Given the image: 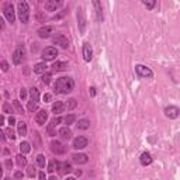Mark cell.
<instances>
[{
    "instance_id": "6da1fadb",
    "label": "cell",
    "mask_w": 180,
    "mask_h": 180,
    "mask_svg": "<svg viewBox=\"0 0 180 180\" xmlns=\"http://www.w3.org/2000/svg\"><path fill=\"white\" fill-rule=\"evenodd\" d=\"M75 87V82H73L72 78H66V76H62V78L56 79L55 84H53V89H55L56 93L59 94H68L70 93Z\"/></svg>"
},
{
    "instance_id": "7a4b0ae2",
    "label": "cell",
    "mask_w": 180,
    "mask_h": 180,
    "mask_svg": "<svg viewBox=\"0 0 180 180\" xmlns=\"http://www.w3.org/2000/svg\"><path fill=\"white\" fill-rule=\"evenodd\" d=\"M17 10H18L20 21H21L22 24H27L28 20H30V6H28V3L27 2H18Z\"/></svg>"
},
{
    "instance_id": "3957f363",
    "label": "cell",
    "mask_w": 180,
    "mask_h": 180,
    "mask_svg": "<svg viewBox=\"0 0 180 180\" xmlns=\"http://www.w3.org/2000/svg\"><path fill=\"white\" fill-rule=\"evenodd\" d=\"M135 72H137L138 78H143V79L153 78V72H152L148 66H143V65H137V66H135Z\"/></svg>"
},
{
    "instance_id": "277c9868",
    "label": "cell",
    "mask_w": 180,
    "mask_h": 180,
    "mask_svg": "<svg viewBox=\"0 0 180 180\" xmlns=\"http://www.w3.org/2000/svg\"><path fill=\"white\" fill-rule=\"evenodd\" d=\"M24 56H25V48L22 47V45H18V47L16 48V51H14V53H13L14 65H21L22 61H24Z\"/></svg>"
},
{
    "instance_id": "5b68a950",
    "label": "cell",
    "mask_w": 180,
    "mask_h": 180,
    "mask_svg": "<svg viewBox=\"0 0 180 180\" xmlns=\"http://www.w3.org/2000/svg\"><path fill=\"white\" fill-rule=\"evenodd\" d=\"M58 56V49L55 47H47L41 53V58L44 61H53Z\"/></svg>"
},
{
    "instance_id": "8992f818",
    "label": "cell",
    "mask_w": 180,
    "mask_h": 180,
    "mask_svg": "<svg viewBox=\"0 0 180 180\" xmlns=\"http://www.w3.org/2000/svg\"><path fill=\"white\" fill-rule=\"evenodd\" d=\"M3 13H4V17L7 18V21L13 24L14 20H16V11H14V6L11 4V3H7V4L4 6V8H3Z\"/></svg>"
},
{
    "instance_id": "52a82bcc",
    "label": "cell",
    "mask_w": 180,
    "mask_h": 180,
    "mask_svg": "<svg viewBox=\"0 0 180 180\" xmlns=\"http://www.w3.org/2000/svg\"><path fill=\"white\" fill-rule=\"evenodd\" d=\"M52 41H53V44L59 45V47H62V48L69 47V41H68V38L63 35V34H56V35H53Z\"/></svg>"
},
{
    "instance_id": "ba28073f",
    "label": "cell",
    "mask_w": 180,
    "mask_h": 180,
    "mask_svg": "<svg viewBox=\"0 0 180 180\" xmlns=\"http://www.w3.org/2000/svg\"><path fill=\"white\" fill-rule=\"evenodd\" d=\"M165 115L170 120H176L180 115V108H177L176 106H169L165 108Z\"/></svg>"
},
{
    "instance_id": "9c48e42d",
    "label": "cell",
    "mask_w": 180,
    "mask_h": 180,
    "mask_svg": "<svg viewBox=\"0 0 180 180\" xmlns=\"http://www.w3.org/2000/svg\"><path fill=\"white\" fill-rule=\"evenodd\" d=\"M87 143H89L87 138L83 137V135H79V137H76L75 139H73V148L75 149H83V148L87 146Z\"/></svg>"
},
{
    "instance_id": "30bf717a",
    "label": "cell",
    "mask_w": 180,
    "mask_h": 180,
    "mask_svg": "<svg viewBox=\"0 0 180 180\" xmlns=\"http://www.w3.org/2000/svg\"><path fill=\"white\" fill-rule=\"evenodd\" d=\"M62 4H63L62 0H58V2H56V0H48V2H45L44 7L47 11H56V8L61 7Z\"/></svg>"
},
{
    "instance_id": "8fae6325",
    "label": "cell",
    "mask_w": 180,
    "mask_h": 180,
    "mask_svg": "<svg viewBox=\"0 0 180 180\" xmlns=\"http://www.w3.org/2000/svg\"><path fill=\"white\" fill-rule=\"evenodd\" d=\"M82 53H83V59L86 62H90L93 58V49H92V45L89 44V42H84L83 44V51H82Z\"/></svg>"
},
{
    "instance_id": "7c38bea8",
    "label": "cell",
    "mask_w": 180,
    "mask_h": 180,
    "mask_svg": "<svg viewBox=\"0 0 180 180\" xmlns=\"http://www.w3.org/2000/svg\"><path fill=\"white\" fill-rule=\"evenodd\" d=\"M47 120H48L47 110H38V112H37V115H35V122L39 124V125H44V124L47 122Z\"/></svg>"
},
{
    "instance_id": "4fadbf2b",
    "label": "cell",
    "mask_w": 180,
    "mask_h": 180,
    "mask_svg": "<svg viewBox=\"0 0 180 180\" xmlns=\"http://www.w3.org/2000/svg\"><path fill=\"white\" fill-rule=\"evenodd\" d=\"M78 25H79V31H80L82 34L84 32V28H86V18H84V13L82 8H79L78 10Z\"/></svg>"
},
{
    "instance_id": "5bb4252c",
    "label": "cell",
    "mask_w": 180,
    "mask_h": 180,
    "mask_svg": "<svg viewBox=\"0 0 180 180\" xmlns=\"http://www.w3.org/2000/svg\"><path fill=\"white\" fill-rule=\"evenodd\" d=\"M51 151L56 155H62L65 152V148L59 141H52V142H51Z\"/></svg>"
},
{
    "instance_id": "9a60e30c",
    "label": "cell",
    "mask_w": 180,
    "mask_h": 180,
    "mask_svg": "<svg viewBox=\"0 0 180 180\" xmlns=\"http://www.w3.org/2000/svg\"><path fill=\"white\" fill-rule=\"evenodd\" d=\"M152 156H151V153L149 152H142L141 153V156H139V162H141V165L142 166H149L152 163Z\"/></svg>"
},
{
    "instance_id": "2e32d148",
    "label": "cell",
    "mask_w": 180,
    "mask_h": 180,
    "mask_svg": "<svg viewBox=\"0 0 180 180\" xmlns=\"http://www.w3.org/2000/svg\"><path fill=\"white\" fill-rule=\"evenodd\" d=\"M93 6L96 7V18H97V21L98 22H101L103 21V8H101V4H100V2H97V0H94L93 2Z\"/></svg>"
},
{
    "instance_id": "e0dca14e",
    "label": "cell",
    "mask_w": 180,
    "mask_h": 180,
    "mask_svg": "<svg viewBox=\"0 0 180 180\" xmlns=\"http://www.w3.org/2000/svg\"><path fill=\"white\" fill-rule=\"evenodd\" d=\"M72 159H73V162L75 163H78V165H83V163H87V155H84V153H75L72 156Z\"/></svg>"
},
{
    "instance_id": "ac0fdd59",
    "label": "cell",
    "mask_w": 180,
    "mask_h": 180,
    "mask_svg": "<svg viewBox=\"0 0 180 180\" xmlns=\"http://www.w3.org/2000/svg\"><path fill=\"white\" fill-rule=\"evenodd\" d=\"M63 110H65V104L62 103V101H55V103L52 104V112L53 114H61V112H63Z\"/></svg>"
},
{
    "instance_id": "d6986e66",
    "label": "cell",
    "mask_w": 180,
    "mask_h": 180,
    "mask_svg": "<svg viewBox=\"0 0 180 180\" xmlns=\"http://www.w3.org/2000/svg\"><path fill=\"white\" fill-rule=\"evenodd\" d=\"M51 32H52V28L49 27V25H45V27H41L38 30V35L39 38H48V37L51 35Z\"/></svg>"
},
{
    "instance_id": "ffe728a7",
    "label": "cell",
    "mask_w": 180,
    "mask_h": 180,
    "mask_svg": "<svg viewBox=\"0 0 180 180\" xmlns=\"http://www.w3.org/2000/svg\"><path fill=\"white\" fill-rule=\"evenodd\" d=\"M58 134H59V137H61L62 139H65V141L70 139V137H72V131H70L68 127H63V128H61Z\"/></svg>"
},
{
    "instance_id": "44dd1931",
    "label": "cell",
    "mask_w": 180,
    "mask_h": 180,
    "mask_svg": "<svg viewBox=\"0 0 180 180\" xmlns=\"http://www.w3.org/2000/svg\"><path fill=\"white\" fill-rule=\"evenodd\" d=\"M52 69L55 70V72H63V70H68V63L66 62H55V63L52 65Z\"/></svg>"
},
{
    "instance_id": "7402d4cb",
    "label": "cell",
    "mask_w": 180,
    "mask_h": 180,
    "mask_svg": "<svg viewBox=\"0 0 180 180\" xmlns=\"http://www.w3.org/2000/svg\"><path fill=\"white\" fill-rule=\"evenodd\" d=\"M47 63L45 62H39V63H37L35 66H34V72L38 73V75H42V73L47 72Z\"/></svg>"
},
{
    "instance_id": "603a6c76",
    "label": "cell",
    "mask_w": 180,
    "mask_h": 180,
    "mask_svg": "<svg viewBox=\"0 0 180 180\" xmlns=\"http://www.w3.org/2000/svg\"><path fill=\"white\" fill-rule=\"evenodd\" d=\"M58 169H61V163H59L56 159L51 160V162L48 163V172H49V173H53V172L58 170Z\"/></svg>"
},
{
    "instance_id": "cb8c5ba5",
    "label": "cell",
    "mask_w": 180,
    "mask_h": 180,
    "mask_svg": "<svg viewBox=\"0 0 180 180\" xmlns=\"http://www.w3.org/2000/svg\"><path fill=\"white\" fill-rule=\"evenodd\" d=\"M17 129H18V135H21V137L27 135V124H25L24 121H20V122L17 124Z\"/></svg>"
},
{
    "instance_id": "d4e9b609",
    "label": "cell",
    "mask_w": 180,
    "mask_h": 180,
    "mask_svg": "<svg viewBox=\"0 0 180 180\" xmlns=\"http://www.w3.org/2000/svg\"><path fill=\"white\" fill-rule=\"evenodd\" d=\"M30 94H31V100L35 101V103H38L39 101V90L35 89V87H32V89L30 90Z\"/></svg>"
},
{
    "instance_id": "484cf974",
    "label": "cell",
    "mask_w": 180,
    "mask_h": 180,
    "mask_svg": "<svg viewBox=\"0 0 180 180\" xmlns=\"http://www.w3.org/2000/svg\"><path fill=\"white\" fill-rule=\"evenodd\" d=\"M16 158H17V165H18L20 168H24V166H27V158H25L22 153L17 155Z\"/></svg>"
},
{
    "instance_id": "4316f807",
    "label": "cell",
    "mask_w": 180,
    "mask_h": 180,
    "mask_svg": "<svg viewBox=\"0 0 180 180\" xmlns=\"http://www.w3.org/2000/svg\"><path fill=\"white\" fill-rule=\"evenodd\" d=\"M90 127V121L86 120V118H82V120H79L78 122V128L79 129H87Z\"/></svg>"
},
{
    "instance_id": "83f0119b",
    "label": "cell",
    "mask_w": 180,
    "mask_h": 180,
    "mask_svg": "<svg viewBox=\"0 0 180 180\" xmlns=\"http://www.w3.org/2000/svg\"><path fill=\"white\" fill-rule=\"evenodd\" d=\"M20 151H21V153H28V152L31 151V145L27 141H22V142L20 143Z\"/></svg>"
},
{
    "instance_id": "f1b7e54d",
    "label": "cell",
    "mask_w": 180,
    "mask_h": 180,
    "mask_svg": "<svg viewBox=\"0 0 180 180\" xmlns=\"http://www.w3.org/2000/svg\"><path fill=\"white\" fill-rule=\"evenodd\" d=\"M27 108H28V111H30V112L37 111V110H38V103H35V101L30 100V101H28V104H27Z\"/></svg>"
},
{
    "instance_id": "f546056e",
    "label": "cell",
    "mask_w": 180,
    "mask_h": 180,
    "mask_svg": "<svg viewBox=\"0 0 180 180\" xmlns=\"http://www.w3.org/2000/svg\"><path fill=\"white\" fill-rule=\"evenodd\" d=\"M37 162H38L39 168H45V163H47V160H45L44 155H38V156H37Z\"/></svg>"
},
{
    "instance_id": "4dcf8cb0",
    "label": "cell",
    "mask_w": 180,
    "mask_h": 180,
    "mask_svg": "<svg viewBox=\"0 0 180 180\" xmlns=\"http://www.w3.org/2000/svg\"><path fill=\"white\" fill-rule=\"evenodd\" d=\"M61 168L63 169V173H69V172H72L73 169H72V165H70V163H68V162H65V163H62L61 165Z\"/></svg>"
},
{
    "instance_id": "1f68e13d",
    "label": "cell",
    "mask_w": 180,
    "mask_h": 180,
    "mask_svg": "<svg viewBox=\"0 0 180 180\" xmlns=\"http://www.w3.org/2000/svg\"><path fill=\"white\" fill-rule=\"evenodd\" d=\"M75 120H76L75 115H73V114H69V115H66V117H65V124H66V125L69 127L70 124L75 122Z\"/></svg>"
},
{
    "instance_id": "d6a6232c",
    "label": "cell",
    "mask_w": 180,
    "mask_h": 180,
    "mask_svg": "<svg viewBox=\"0 0 180 180\" xmlns=\"http://www.w3.org/2000/svg\"><path fill=\"white\" fill-rule=\"evenodd\" d=\"M35 173H37L35 168H34V166H28V168H27V174H28V176L34 177V176H35Z\"/></svg>"
},
{
    "instance_id": "836d02e7",
    "label": "cell",
    "mask_w": 180,
    "mask_h": 180,
    "mask_svg": "<svg viewBox=\"0 0 180 180\" xmlns=\"http://www.w3.org/2000/svg\"><path fill=\"white\" fill-rule=\"evenodd\" d=\"M76 104H78V103H76L75 98H70V100L68 101V110H73L76 107Z\"/></svg>"
},
{
    "instance_id": "e575fe53",
    "label": "cell",
    "mask_w": 180,
    "mask_h": 180,
    "mask_svg": "<svg viewBox=\"0 0 180 180\" xmlns=\"http://www.w3.org/2000/svg\"><path fill=\"white\" fill-rule=\"evenodd\" d=\"M155 4H156L155 0H152V2H143V6H145L146 8H149V10H152V8L155 7Z\"/></svg>"
},
{
    "instance_id": "d590c367",
    "label": "cell",
    "mask_w": 180,
    "mask_h": 180,
    "mask_svg": "<svg viewBox=\"0 0 180 180\" xmlns=\"http://www.w3.org/2000/svg\"><path fill=\"white\" fill-rule=\"evenodd\" d=\"M6 134L8 135V138H10L11 141H13V139H16V135H14V131H13V129H11V127H10V128H7V129H6Z\"/></svg>"
},
{
    "instance_id": "8d00e7d4",
    "label": "cell",
    "mask_w": 180,
    "mask_h": 180,
    "mask_svg": "<svg viewBox=\"0 0 180 180\" xmlns=\"http://www.w3.org/2000/svg\"><path fill=\"white\" fill-rule=\"evenodd\" d=\"M42 82H44L45 84H48L51 82V73H44V76H42Z\"/></svg>"
},
{
    "instance_id": "74e56055",
    "label": "cell",
    "mask_w": 180,
    "mask_h": 180,
    "mask_svg": "<svg viewBox=\"0 0 180 180\" xmlns=\"http://www.w3.org/2000/svg\"><path fill=\"white\" fill-rule=\"evenodd\" d=\"M3 112H11V106L7 103V101L3 104Z\"/></svg>"
},
{
    "instance_id": "f35d334b",
    "label": "cell",
    "mask_w": 180,
    "mask_h": 180,
    "mask_svg": "<svg viewBox=\"0 0 180 180\" xmlns=\"http://www.w3.org/2000/svg\"><path fill=\"white\" fill-rule=\"evenodd\" d=\"M13 104H14V107L17 108V111H18V114H22V108H21V106H20V103L17 100H14L13 101Z\"/></svg>"
},
{
    "instance_id": "ab89813d",
    "label": "cell",
    "mask_w": 180,
    "mask_h": 180,
    "mask_svg": "<svg viewBox=\"0 0 180 180\" xmlns=\"http://www.w3.org/2000/svg\"><path fill=\"white\" fill-rule=\"evenodd\" d=\"M2 70L3 72H7L8 70V63L4 61V59H2Z\"/></svg>"
},
{
    "instance_id": "60d3db41",
    "label": "cell",
    "mask_w": 180,
    "mask_h": 180,
    "mask_svg": "<svg viewBox=\"0 0 180 180\" xmlns=\"http://www.w3.org/2000/svg\"><path fill=\"white\" fill-rule=\"evenodd\" d=\"M20 97H21V98H25V97H27V90H25L24 87L20 90Z\"/></svg>"
},
{
    "instance_id": "b9f144b4",
    "label": "cell",
    "mask_w": 180,
    "mask_h": 180,
    "mask_svg": "<svg viewBox=\"0 0 180 180\" xmlns=\"http://www.w3.org/2000/svg\"><path fill=\"white\" fill-rule=\"evenodd\" d=\"M4 165H6V168H7V169H11V166H13V162H11L10 159H7V160L4 162Z\"/></svg>"
},
{
    "instance_id": "7bdbcfd3",
    "label": "cell",
    "mask_w": 180,
    "mask_h": 180,
    "mask_svg": "<svg viewBox=\"0 0 180 180\" xmlns=\"http://www.w3.org/2000/svg\"><path fill=\"white\" fill-rule=\"evenodd\" d=\"M8 124H10V125H14V124H16V118H14L13 115L8 117Z\"/></svg>"
},
{
    "instance_id": "ee69618b",
    "label": "cell",
    "mask_w": 180,
    "mask_h": 180,
    "mask_svg": "<svg viewBox=\"0 0 180 180\" xmlns=\"http://www.w3.org/2000/svg\"><path fill=\"white\" fill-rule=\"evenodd\" d=\"M42 98H44L45 103H49V101H51V94H48V93H47V94H44V97H42Z\"/></svg>"
},
{
    "instance_id": "f6af8a7d",
    "label": "cell",
    "mask_w": 180,
    "mask_h": 180,
    "mask_svg": "<svg viewBox=\"0 0 180 180\" xmlns=\"http://www.w3.org/2000/svg\"><path fill=\"white\" fill-rule=\"evenodd\" d=\"M14 177H16V179H22V172H16Z\"/></svg>"
},
{
    "instance_id": "bcb514c9",
    "label": "cell",
    "mask_w": 180,
    "mask_h": 180,
    "mask_svg": "<svg viewBox=\"0 0 180 180\" xmlns=\"http://www.w3.org/2000/svg\"><path fill=\"white\" fill-rule=\"evenodd\" d=\"M89 93H90V96H92V97H94V96H96V89H94V87H90Z\"/></svg>"
},
{
    "instance_id": "7dc6e473",
    "label": "cell",
    "mask_w": 180,
    "mask_h": 180,
    "mask_svg": "<svg viewBox=\"0 0 180 180\" xmlns=\"http://www.w3.org/2000/svg\"><path fill=\"white\" fill-rule=\"evenodd\" d=\"M38 177H39V180H47V177H45V173H44V172H39Z\"/></svg>"
},
{
    "instance_id": "c3c4849f",
    "label": "cell",
    "mask_w": 180,
    "mask_h": 180,
    "mask_svg": "<svg viewBox=\"0 0 180 180\" xmlns=\"http://www.w3.org/2000/svg\"><path fill=\"white\" fill-rule=\"evenodd\" d=\"M0 28H2V30H4V21H3L2 18H0Z\"/></svg>"
},
{
    "instance_id": "681fc988",
    "label": "cell",
    "mask_w": 180,
    "mask_h": 180,
    "mask_svg": "<svg viewBox=\"0 0 180 180\" xmlns=\"http://www.w3.org/2000/svg\"><path fill=\"white\" fill-rule=\"evenodd\" d=\"M0 135H2V139L4 141L6 139V131H2V132H0Z\"/></svg>"
},
{
    "instance_id": "f907efd6",
    "label": "cell",
    "mask_w": 180,
    "mask_h": 180,
    "mask_svg": "<svg viewBox=\"0 0 180 180\" xmlns=\"http://www.w3.org/2000/svg\"><path fill=\"white\" fill-rule=\"evenodd\" d=\"M48 180H58V179H56L55 176H51V177H49V179H48Z\"/></svg>"
},
{
    "instance_id": "816d5d0a",
    "label": "cell",
    "mask_w": 180,
    "mask_h": 180,
    "mask_svg": "<svg viewBox=\"0 0 180 180\" xmlns=\"http://www.w3.org/2000/svg\"><path fill=\"white\" fill-rule=\"evenodd\" d=\"M65 180H76V179H75V177H66Z\"/></svg>"
},
{
    "instance_id": "f5cc1de1",
    "label": "cell",
    "mask_w": 180,
    "mask_h": 180,
    "mask_svg": "<svg viewBox=\"0 0 180 180\" xmlns=\"http://www.w3.org/2000/svg\"><path fill=\"white\" fill-rule=\"evenodd\" d=\"M4 180H11V179H10V177H4Z\"/></svg>"
}]
</instances>
